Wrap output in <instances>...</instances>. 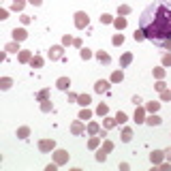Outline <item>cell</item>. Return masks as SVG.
Segmentation results:
<instances>
[{"label": "cell", "instance_id": "obj_2", "mask_svg": "<svg viewBox=\"0 0 171 171\" xmlns=\"http://www.w3.org/2000/svg\"><path fill=\"white\" fill-rule=\"evenodd\" d=\"M88 13H84V11H77L75 13V26H77V28H86V26H88Z\"/></svg>", "mask_w": 171, "mask_h": 171}, {"label": "cell", "instance_id": "obj_30", "mask_svg": "<svg viewBox=\"0 0 171 171\" xmlns=\"http://www.w3.org/2000/svg\"><path fill=\"white\" fill-rule=\"evenodd\" d=\"M90 115H92V113H90L88 109H84L82 113H79V120H88V118H90Z\"/></svg>", "mask_w": 171, "mask_h": 171}, {"label": "cell", "instance_id": "obj_14", "mask_svg": "<svg viewBox=\"0 0 171 171\" xmlns=\"http://www.w3.org/2000/svg\"><path fill=\"white\" fill-rule=\"evenodd\" d=\"M113 24H115V28H120V30H122V28H126V19H124V17H118Z\"/></svg>", "mask_w": 171, "mask_h": 171}, {"label": "cell", "instance_id": "obj_12", "mask_svg": "<svg viewBox=\"0 0 171 171\" xmlns=\"http://www.w3.org/2000/svg\"><path fill=\"white\" fill-rule=\"evenodd\" d=\"M163 154H165V152H152V154H150V160H152V163H160Z\"/></svg>", "mask_w": 171, "mask_h": 171}, {"label": "cell", "instance_id": "obj_8", "mask_svg": "<svg viewBox=\"0 0 171 171\" xmlns=\"http://www.w3.org/2000/svg\"><path fill=\"white\" fill-rule=\"evenodd\" d=\"M56 86H58L60 90H69V86H71V79H69V77H60L58 82H56Z\"/></svg>", "mask_w": 171, "mask_h": 171}, {"label": "cell", "instance_id": "obj_28", "mask_svg": "<svg viewBox=\"0 0 171 171\" xmlns=\"http://www.w3.org/2000/svg\"><path fill=\"white\" fill-rule=\"evenodd\" d=\"M135 41H146V34H143L141 30H137L135 32Z\"/></svg>", "mask_w": 171, "mask_h": 171}, {"label": "cell", "instance_id": "obj_35", "mask_svg": "<svg viewBox=\"0 0 171 171\" xmlns=\"http://www.w3.org/2000/svg\"><path fill=\"white\" fill-rule=\"evenodd\" d=\"M120 13H122V15H126V13H131V6H120Z\"/></svg>", "mask_w": 171, "mask_h": 171}, {"label": "cell", "instance_id": "obj_38", "mask_svg": "<svg viewBox=\"0 0 171 171\" xmlns=\"http://www.w3.org/2000/svg\"><path fill=\"white\" fill-rule=\"evenodd\" d=\"M98 113L105 115V113H107V105H101V107H98Z\"/></svg>", "mask_w": 171, "mask_h": 171}, {"label": "cell", "instance_id": "obj_10", "mask_svg": "<svg viewBox=\"0 0 171 171\" xmlns=\"http://www.w3.org/2000/svg\"><path fill=\"white\" fill-rule=\"evenodd\" d=\"M131 139H133V131H131V128H124V131H122V141L128 143Z\"/></svg>", "mask_w": 171, "mask_h": 171}, {"label": "cell", "instance_id": "obj_23", "mask_svg": "<svg viewBox=\"0 0 171 171\" xmlns=\"http://www.w3.org/2000/svg\"><path fill=\"white\" fill-rule=\"evenodd\" d=\"M30 64H32V69H34V66L39 69V66H43V60H41V58H32V60H30Z\"/></svg>", "mask_w": 171, "mask_h": 171}, {"label": "cell", "instance_id": "obj_7", "mask_svg": "<svg viewBox=\"0 0 171 171\" xmlns=\"http://www.w3.org/2000/svg\"><path fill=\"white\" fill-rule=\"evenodd\" d=\"M66 160H69V154H66L64 150H58V152H56V163L62 165V163H66Z\"/></svg>", "mask_w": 171, "mask_h": 171}, {"label": "cell", "instance_id": "obj_40", "mask_svg": "<svg viewBox=\"0 0 171 171\" xmlns=\"http://www.w3.org/2000/svg\"><path fill=\"white\" fill-rule=\"evenodd\" d=\"M62 43H64V45H71V43H73V41H71V37H69V34H66V37L62 39Z\"/></svg>", "mask_w": 171, "mask_h": 171}, {"label": "cell", "instance_id": "obj_17", "mask_svg": "<svg viewBox=\"0 0 171 171\" xmlns=\"http://www.w3.org/2000/svg\"><path fill=\"white\" fill-rule=\"evenodd\" d=\"M77 101H79V105H84V107H86V105L90 103V96H88V94H82V96L77 98Z\"/></svg>", "mask_w": 171, "mask_h": 171}, {"label": "cell", "instance_id": "obj_3", "mask_svg": "<svg viewBox=\"0 0 171 171\" xmlns=\"http://www.w3.org/2000/svg\"><path fill=\"white\" fill-rule=\"evenodd\" d=\"M53 139H43L41 143H39V148H41V152H49V150H53Z\"/></svg>", "mask_w": 171, "mask_h": 171}, {"label": "cell", "instance_id": "obj_6", "mask_svg": "<svg viewBox=\"0 0 171 171\" xmlns=\"http://www.w3.org/2000/svg\"><path fill=\"white\" fill-rule=\"evenodd\" d=\"M26 37H28V32H26L24 28H15V30H13V39H15V41H24Z\"/></svg>", "mask_w": 171, "mask_h": 171}, {"label": "cell", "instance_id": "obj_27", "mask_svg": "<svg viewBox=\"0 0 171 171\" xmlns=\"http://www.w3.org/2000/svg\"><path fill=\"white\" fill-rule=\"evenodd\" d=\"M124 43V37H122V34H115V37H113V45H122Z\"/></svg>", "mask_w": 171, "mask_h": 171}, {"label": "cell", "instance_id": "obj_19", "mask_svg": "<svg viewBox=\"0 0 171 171\" xmlns=\"http://www.w3.org/2000/svg\"><path fill=\"white\" fill-rule=\"evenodd\" d=\"M82 131H84V124H82V122H75V124H73V133H75V135H79Z\"/></svg>", "mask_w": 171, "mask_h": 171}, {"label": "cell", "instance_id": "obj_29", "mask_svg": "<svg viewBox=\"0 0 171 171\" xmlns=\"http://www.w3.org/2000/svg\"><path fill=\"white\" fill-rule=\"evenodd\" d=\"M101 22H103V24H111V15L103 13V15H101Z\"/></svg>", "mask_w": 171, "mask_h": 171}, {"label": "cell", "instance_id": "obj_24", "mask_svg": "<svg viewBox=\"0 0 171 171\" xmlns=\"http://www.w3.org/2000/svg\"><path fill=\"white\" fill-rule=\"evenodd\" d=\"M0 84H2V86H0L2 90H9V88H11V79H9V77H4L2 82H0Z\"/></svg>", "mask_w": 171, "mask_h": 171}, {"label": "cell", "instance_id": "obj_25", "mask_svg": "<svg viewBox=\"0 0 171 171\" xmlns=\"http://www.w3.org/2000/svg\"><path fill=\"white\" fill-rule=\"evenodd\" d=\"M115 120H118L120 124H122V122H126V113H124V111H118V115H115Z\"/></svg>", "mask_w": 171, "mask_h": 171}, {"label": "cell", "instance_id": "obj_4", "mask_svg": "<svg viewBox=\"0 0 171 171\" xmlns=\"http://www.w3.org/2000/svg\"><path fill=\"white\" fill-rule=\"evenodd\" d=\"M49 58L51 60H60L62 58V47H60V45H56V47L49 49Z\"/></svg>", "mask_w": 171, "mask_h": 171}, {"label": "cell", "instance_id": "obj_36", "mask_svg": "<svg viewBox=\"0 0 171 171\" xmlns=\"http://www.w3.org/2000/svg\"><path fill=\"white\" fill-rule=\"evenodd\" d=\"M115 122H118V120H111V118H107V122H105V126H109V128H111V126H113Z\"/></svg>", "mask_w": 171, "mask_h": 171}, {"label": "cell", "instance_id": "obj_15", "mask_svg": "<svg viewBox=\"0 0 171 171\" xmlns=\"http://www.w3.org/2000/svg\"><path fill=\"white\" fill-rule=\"evenodd\" d=\"M158 107H160V103H156V101H154V103H148V111L156 113V111H158Z\"/></svg>", "mask_w": 171, "mask_h": 171}, {"label": "cell", "instance_id": "obj_13", "mask_svg": "<svg viewBox=\"0 0 171 171\" xmlns=\"http://www.w3.org/2000/svg\"><path fill=\"white\" fill-rule=\"evenodd\" d=\"M79 56H82L84 60H90V58H92V51H90L88 47H82V51H79Z\"/></svg>", "mask_w": 171, "mask_h": 171}, {"label": "cell", "instance_id": "obj_37", "mask_svg": "<svg viewBox=\"0 0 171 171\" xmlns=\"http://www.w3.org/2000/svg\"><path fill=\"white\" fill-rule=\"evenodd\" d=\"M88 146H90V148H96V146H98V139H96V137H94V139H90Z\"/></svg>", "mask_w": 171, "mask_h": 171}, {"label": "cell", "instance_id": "obj_18", "mask_svg": "<svg viewBox=\"0 0 171 171\" xmlns=\"http://www.w3.org/2000/svg\"><path fill=\"white\" fill-rule=\"evenodd\" d=\"M135 120L137 122H146L143 120V109H139V107H137V111H135Z\"/></svg>", "mask_w": 171, "mask_h": 171}, {"label": "cell", "instance_id": "obj_39", "mask_svg": "<svg viewBox=\"0 0 171 171\" xmlns=\"http://www.w3.org/2000/svg\"><path fill=\"white\" fill-rule=\"evenodd\" d=\"M154 75H156V77H163V75H165V71H163V69H156V71H154Z\"/></svg>", "mask_w": 171, "mask_h": 171}, {"label": "cell", "instance_id": "obj_33", "mask_svg": "<svg viewBox=\"0 0 171 171\" xmlns=\"http://www.w3.org/2000/svg\"><path fill=\"white\" fill-rule=\"evenodd\" d=\"M15 49H17V41H15V43H9V45H6V51H15Z\"/></svg>", "mask_w": 171, "mask_h": 171}, {"label": "cell", "instance_id": "obj_42", "mask_svg": "<svg viewBox=\"0 0 171 171\" xmlns=\"http://www.w3.org/2000/svg\"><path fill=\"white\" fill-rule=\"evenodd\" d=\"M28 2H30V4H34V6H39V4L43 2V0H28Z\"/></svg>", "mask_w": 171, "mask_h": 171}, {"label": "cell", "instance_id": "obj_34", "mask_svg": "<svg viewBox=\"0 0 171 171\" xmlns=\"http://www.w3.org/2000/svg\"><path fill=\"white\" fill-rule=\"evenodd\" d=\"M163 64H165V66H171V56H169V53L163 58Z\"/></svg>", "mask_w": 171, "mask_h": 171}, {"label": "cell", "instance_id": "obj_31", "mask_svg": "<svg viewBox=\"0 0 171 171\" xmlns=\"http://www.w3.org/2000/svg\"><path fill=\"white\" fill-rule=\"evenodd\" d=\"M105 158H107V154H105V150H98V154H96V160H101V163H103Z\"/></svg>", "mask_w": 171, "mask_h": 171}, {"label": "cell", "instance_id": "obj_43", "mask_svg": "<svg viewBox=\"0 0 171 171\" xmlns=\"http://www.w3.org/2000/svg\"><path fill=\"white\" fill-rule=\"evenodd\" d=\"M163 98H165V101H169V98H171V92H165V90H163Z\"/></svg>", "mask_w": 171, "mask_h": 171}, {"label": "cell", "instance_id": "obj_22", "mask_svg": "<svg viewBox=\"0 0 171 171\" xmlns=\"http://www.w3.org/2000/svg\"><path fill=\"white\" fill-rule=\"evenodd\" d=\"M13 9L15 11H22L24 9V0H13Z\"/></svg>", "mask_w": 171, "mask_h": 171}, {"label": "cell", "instance_id": "obj_26", "mask_svg": "<svg viewBox=\"0 0 171 171\" xmlns=\"http://www.w3.org/2000/svg\"><path fill=\"white\" fill-rule=\"evenodd\" d=\"M19 60H22V62H28V60H30V51H22V53H19Z\"/></svg>", "mask_w": 171, "mask_h": 171}, {"label": "cell", "instance_id": "obj_9", "mask_svg": "<svg viewBox=\"0 0 171 171\" xmlns=\"http://www.w3.org/2000/svg\"><path fill=\"white\" fill-rule=\"evenodd\" d=\"M146 122L150 124V126H158V124H160V122H163V120H160V118H158V115H156V113H152V115H150V118H148Z\"/></svg>", "mask_w": 171, "mask_h": 171}, {"label": "cell", "instance_id": "obj_21", "mask_svg": "<svg viewBox=\"0 0 171 171\" xmlns=\"http://www.w3.org/2000/svg\"><path fill=\"white\" fill-rule=\"evenodd\" d=\"M122 77H124V75H122V71H115V73L111 75V82H122Z\"/></svg>", "mask_w": 171, "mask_h": 171}, {"label": "cell", "instance_id": "obj_1", "mask_svg": "<svg viewBox=\"0 0 171 171\" xmlns=\"http://www.w3.org/2000/svg\"><path fill=\"white\" fill-rule=\"evenodd\" d=\"M139 30L148 41L165 47V43L171 41V0L150 2L139 17Z\"/></svg>", "mask_w": 171, "mask_h": 171}, {"label": "cell", "instance_id": "obj_16", "mask_svg": "<svg viewBox=\"0 0 171 171\" xmlns=\"http://www.w3.org/2000/svg\"><path fill=\"white\" fill-rule=\"evenodd\" d=\"M28 133H30V131H28V126H22L19 131H17V135H19L22 139H26V137H28Z\"/></svg>", "mask_w": 171, "mask_h": 171}, {"label": "cell", "instance_id": "obj_41", "mask_svg": "<svg viewBox=\"0 0 171 171\" xmlns=\"http://www.w3.org/2000/svg\"><path fill=\"white\" fill-rule=\"evenodd\" d=\"M156 90H160V92H163V90H165V84H163V82H158V84H156Z\"/></svg>", "mask_w": 171, "mask_h": 171}, {"label": "cell", "instance_id": "obj_20", "mask_svg": "<svg viewBox=\"0 0 171 171\" xmlns=\"http://www.w3.org/2000/svg\"><path fill=\"white\" fill-rule=\"evenodd\" d=\"M131 60H133V56H131V53H124V56H122V66L131 64Z\"/></svg>", "mask_w": 171, "mask_h": 171}, {"label": "cell", "instance_id": "obj_5", "mask_svg": "<svg viewBox=\"0 0 171 171\" xmlns=\"http://www.w3.org/2000/svg\"><path fill=\"white\" fill-rule=\"evenodd\" d=\"M94 90H96V92H107V90H109V82H103V79H98V82H96V86H94Z\"/></svg>", "mask_w": 171, "mask_h": 171}, {"label": "cell", "instance_id": "obj_32", "mask_svg": "<svg viewBox=\"0 0 171 171\" xmlns=\"http://www.w3.org/2000/svg\"><path fill=\"white\" fill-rule=\"evenodd\" d=\"M88 131L92 133V135H94V133H98V124H94V122H92V124H90V126H88Z\"/></svg>", "mask_w": 171, "mask_h": 171}, {"label": "cell", "instance_id": "obj_11", "mask_svg": "<svg viewBox=\"0 0 171 171\" xmlns=\"http://www.w3.org/2000/svg\"><path fill=\"white\" fill-rule=\"evenodd\" d=\"M96 58H98V60H101V62H103V64H109V62H111V58H109V56H107V53H105V51H98V53H96Z\"/></svg>", "mask_w": 171, "mask_h": 171}]
</instances>
